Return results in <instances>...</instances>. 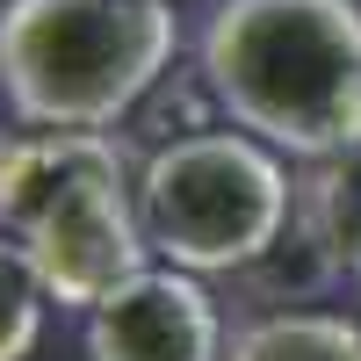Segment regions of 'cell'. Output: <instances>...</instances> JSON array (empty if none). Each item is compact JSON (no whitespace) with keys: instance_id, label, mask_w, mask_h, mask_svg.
I'll return each instance as SVG.
<instances>
[{"instance_id":"1","label":"cell","mask_w":361,"mask_h":361,"mask_svg":"<svg viewBox=\"0 0 361 361\" xmlns=\"http://www.w3.org/2000/svg\"><path fill=\"white\" fill-rule=\"evenodd\" d=\"M202 87L267 152L340 159L361 145V8L224 0L202 29Z\"/></svg>"},{"instance_id":"2","label":"cell","mask_w":361,"mask_h":361,"mask_svg":"<svg viewBox=\"0 0 361 361\" xmlns=\"http://www.w3.org/2000/svg\"><path fill=\"white\" fill-rule=\"evenodd\" d=\"M166 0H8L0 94L29 130H109L173 66Z\"/></svg>"},{"instance_id":"3","label":"cell","mask_w":361,"mask_h":361,"mask_svg":"<svg viewBox=\"0 0 361 361\" xmlns=\"http://www.w3.org/2000/svg\"><path fill=\"white\" fill-rule=\"evenodd\" d=\"M289 173L282 152H267L246 130H195L145 159L137 217L152 238V260L180 275H224L253 267L282 246L289 224Z\"/></svg>"},{"instance_id":"4","label":"cell","mask_w":361,"mask_h":361,"mask_svg":"<svg viewBox=\"0 0 361 361\" xmlns=\"http://www.w3.org/2000/svg\"><path fill=\"white\" fill-rule=\"evenodd\" d=\"M22 253H29V267H37V282H44L51 304L94 311L130 275L152 267V238H145L130 180L109 173V180H87V188L58 195L44 217L22 231Z\"/></svg>"},{"instance_id":"5","label":"cell","mask_w":361,"mask_h":361,"mask_svg":"<svg viewBox=\"0 0 361 361\" xmlns=\"http://www.w3.org/2000/svg\"><path fill=\"white\" fill-rule=\"evenodd\" d=\"M87 361H224V318L202 275L152 260L87 311Z\"/></svg>"},{"instance_id":"6","label":"cell","mask_w":361,"mask_h":361,"mask_svg":"<svg viewBox=\"0 0 361 361\" xmlns=\"http://www.w3.org/2000/svg\"><path fill=\"white\" fill-rule=\"evenodd\" d=\"M109 173H123V145L109 130H22L15 145H0V231L22 238L58 195Z\"/></svg>"},{"instance_id":"7","label":"cell","mask_w":361,"mask_h":361,"mask_svg":"<svg viewBox=\"0 0 361 361\" xmlns=\"http://www.w3.org/2000/svg\"><path fill=\"white\" fill-rule=\"evenodd\" d=\"M304 231L325 267L361 275V145L340 159H318V173L304 180Z\"/></svg>"},{"instance_id":"8","label":"cell","mask_w":361,"mask_h":361,"mask_svg":"<svg viewBox=\"0 0 361 361\" xmlns=\"http://www.w3.org/2000/svg\"><path fill=\"white\" fill-rule=\"evenodd\" d=\"M224 361H361V325L340 311H275L246 325Z\"/></svg>"},{"instance_id":"9","label":"cell","mask_w":361,"mask_h":361,"mask_svg":"<svg viewBox=\"0 0 361 361\" xmlns=\"http://www.w3.org/2000/svg\"><path fill=\"white\" fill-rule=\"evenodd\" d=\"M44 282L29 267L22 238H0V361H29L44 340Z\"/></svg>"}]
</instances>
